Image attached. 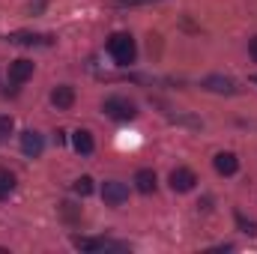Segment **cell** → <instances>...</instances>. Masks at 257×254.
Listing matches in <instances>:
<instances>
[{
    "label": "cell",
    "instance_id": "cell-1",
    "mask_svg": "<svg viewBox=\"0 0 257 254\" xmlns=\"http://www.w3.org/2000/svg\"><path fill=\"white\" fill-rule=\"evenodd\" d=\"M108 51H111V57H114V60H117L120 66L135 63V57H138L135 39H132L128 33H114V36L108 39Z\"/></svg>",
    "mask_w": 257,
    "mask_h": 254
},
{
    "label": "cell",
    "instance_id": "cell-2",
    "mask_svg": "<svg viewBox=\"0 0 257 254\" xmlns=\"http://www.w3.org/2000/svg\"><path fill=\"white\" fill-rule=\"evenodd\" d=\"M102 108H105V114L114 117V120H135V114H138L135 102H128V99H123V96H108Z\"/></svg>",
    "mask_w": 257,
    "mask_h": 254
},
{
    "label": "cell",
    "instance_id": "cell-3",
    "mask_svg": "<svg viewBox=\"0 0 257 254\" xmlns=\"http://www.w3.org/2000/svg\"><path fill=\"white\" fill-rule=\"evenodd\" d=\"M102 200H105V203H111V206L126 203V200H128L126 183H120V180H108V183L102 186Z\"/></svg>",
    "mask_w": 257,
    "mask_h": 254
},
{
    "label": "cell",
    "instance_id": "cell-4",
    "mask_svg": "<svg viewBox=\"0 0 257 254\" xmlns=\"http://www.w3.org/2000/svg\"><path fill=\"white\" fill-rule=\"evenodd\" d=\"M200 87L209 90V93H221V96H233L236 93V84L230 78H224V75H206L200 81Z\"/></svg>",
    "mask_w": 257,
    "mask_h": 254
},
{
    "label": "cell",
    "instance_id": "cell-5",
    "mask_svg": "<svg viewBox=\"0 0 257 254\" xmlns=\"http://www.w3.org/2000/svg\"><path fill=\"white\" fill-rule=\"evenodd\" d=\"M42 150H45L42 135H39V132H33V129H27V132L21 135V153H24L27 159H39V156H42Z\"/></svg>",
    "mask_w": 257,
    "mask_h": 254
},
{
    "label": "cell",
    "instance_id": "cell-6",
    "mask_svg": "<svg viewBox=\"0 0 257 254\" xmlns=\"http://www.w3.org/2000/svg\"><path fill=\"white\" fill-rule=\"evenodd\" d=\"M194 183H197V174L192 168H177L171 171V189L174 191H192Z\"/></svg>",
    "mask_w": 257,
    "mask_h": 254
},
{
    "label": "cell",
    "instance_id": "cell-7",
    "mask_svg": "<svg viewBox=\"0 0 257 254\" xmlns=\"http://www.w3.org/2000/svg\"><path fill=\"white\" fill-rule=\"evenodd\" d=\"M30 75H33V63L21 57V60L9 63V75H6V78H9V84H12V87H18V84H24Z\"/></svg>",
    "mask_w": 257,
    "mask_h": 254
},
{
    "label": "cell",
    "instance_id": "cell-8",
    "mask_svg": "<svg viewBox=\"0 0 257 254\" xmlns=\"http://www.w3.org/2000/svg\"><path fill=\"white\" fill-rule=\"evenodd\" d=\"M212 165H215V171H218L221 177H233V174L239 171V159H236L233 153H215Z\"/></svg>",
    "mask_w": 257,
    "mask_h": 254
},
{
    "label": "cell",
    "instance_id": "cell-9",
    "mask_svg": "<svg viewBox=\"0 0 257 254\" xmlns=\"http://www.w3.org/2000/svg\"><path fill=\"white\" fill-rule=\"evenodd\" d=\"M51 102H54V108H57V111H69V108L75 105V90H72L69 84L54 87V90H51Z\"/></svg>",
    "mask_w": 257,
    "mask_h": 254
},
{
    "label": "cell",
    "instance_id": "cell-10",
    "mask_svg": "<svg viewBox=\"0 0 257 254\" xmlns=\"http://www.w3.org/2000/svg\"><path fill=\"white\" fill-rule=\"evenodd\" d=\"M72 147H75L81 156H90V153L96 150V141H93V135H90L87 129H78V132L72 135Z\"/></svg>",
    "mask_w": 257,
    "mask_h": 254
},
{
    "label": "cell",
    "instance_id": "cell-11",
    "mask_svg": "<svg viewBox=\"0 0 257 254\" xmlns=\"http://www.w3.org/2000/svg\"><path fill=\"white\" fill-rule=\"evenodd\" d=\"M135 189L141 191V194H150V191H156V174H153L150 168H141V171L135 174Z\"/></svg>",
    "mask_w": 257,
    "mask_h": 254
},
{
    "label": "cell",
    "instance_id": "cell-12",
    "mask_svg": "<svg viewBox=\"0 0 257 254\" xmlns=\"http://www.w3.org/2000/svg\"><path fill=\"white\" fill-rule=\"evenodd\" d=\"M78 251H105V239H90V236H75L72 239Z\"/></svg>",
    "mask_w": 257,
    "mask_h": 254
},
{
    "label": "cell",
    "instance_id": "cell-13",
    "mask_svg": "<svg viewBox=\"0 0 257 254\" xmlns=\"http://www.w3.org/2000/svg\"><path fill=\"white\" fill-rule=\"evenodd\" d=\"M12 189H15V177L0 168V200H6V197L12 194Z\"/></svg>",
    "mask_w": 257,
    "mask_h": 254
},
{
    "label": "cell",
    "instance_id": "cell-14",
    "mask_svg": "<svg viewBox=\"0 0 257 254\" xmlns=\"http://www.w3.org/2000/svg\"><path fill=\"white\" fill-rule=\"evenodd\" d=\"M9 42H15V45H36V42H48V39L45 36H36V33H12Z\"/></svg>",
    "mask_w": 257,
    "mask_h": 254
},
{
    "label": "cell",
    "instance_id": "cell-15",
    "mask_svg": "<svg viewBox=\"0 0 257 254\" xmlns=\"http://www.w3.org/2000/svg\"><path fill=\"white\" fill-rule=\"evenodd\" d=\"M60 215H63L66 221H78L81 218V206H75L72 200H63L60 203Z\"/></svg>",
    "mask_w": 257,
    "mask_h": 254
},
{
    "label": "cell",
    "instance_id": "cell-16",
    "mask_svg": "<svg viewBox=\"0 0 257 254\" xmlns=\"http://www.w3.org/2000/svg\"><path fill=\"white\" fill-rule=\"evenodd\" d=\"M75 191H78L81 197H87V194L93 191V180H90V177H78V180H75Z\"/></svg>",
    "mask_w": 257,
    "mask_h": 254
},
{
    "label": "cell",
    "instance_id": "cell-17",
    "mask_svg": "<svg viewBox=\"0 0 257 254\" xmlns=\"http://www.w3.org/2000/svg\"><path fill=\"white\" fill-rule=\"evenodd\" d=\"M12 129H15V123H12V117L0 114V141H6V138L12 135Z\"/></svg>",
    "mask_w": 257,
    "mask_h": 254
},
{
    "label": "cell",
    "instance_id": "cell-18",
    "mask_svg": "<svg viewBox=\"0 0 257 254\" xmlns=\"http://www.w3.org/2000/svg\"><path fill=\"white\" fill-rule=\"evenodd\" d=\"M236 224L242 227V233H251V236L257 233V224H254V221H248L245 215H239V212H236Z\"/></svg>",
    "mask_w": 257,
    "mask_h": 254
},
{
    "label": "cell",
    "instance_id": "cell-19",
    "mask_svg": "<svg viewBox=\"0 0 257 254\" xmlns=\"http://www.w3.org/2000/svg\"><path fill=\"white\" fill-rule=\"evenodd\" d=\"M248 54H251V60L257 63V36L251 39V42H248Z\"/></svg>",
    "mask_w": 257,
    "mask_h": 254
},
{
    "label": "cell",
    "instance_id": "cell-20",
    "mask_svg": "<svg viewBox=\"0 0 257 254\" xmlns=\"http://www.w3.org/2000/svg\"><path fill=\"white\" fill-rule=\"evenodd\" d=\"M254 81H257V75H254Z\"/></svg>",
    "mask_w": 257,
    "mask_h": 254
}]
</instances>
